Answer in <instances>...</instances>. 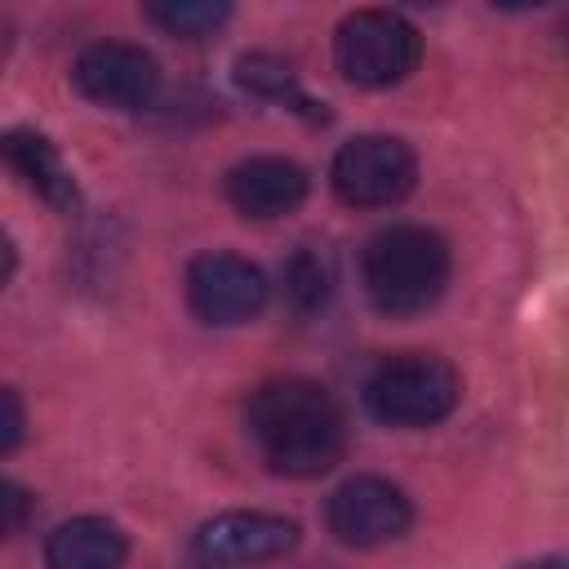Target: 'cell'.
<instances>
[{
    "label": "cell",
    "instance_id": "19",
    "mask_svg": "<svg viewBox=\"0 0 569 569\" xmlns=\"http://www.w3.org/2000/svg\"><path fill=\"white\" fill-rule=\"evenodd\" d=\"M565 44H569V13H565Z\"/></svg>",
    "mask_w": 569,
    "mask_h": 569
},
{
    "label": "cell",
    "instance_id": "1",
    "mask_svg": "<svg viewBox=\"0 0 569 569\" xmlns=\"http://www.w3.org/2000/svg\"><path fill=\"white\" fill-rule=\"evenodd\" d=\"M249 436L276 476L311 480L342 462L347 418L342 405L311 378H271L244 405Z\"/></svg>",
    "mask_w": 569,
    "mask_h": 569
},
{
    "label": "cell",
    "instance_id": "17",
    "mask_svg": "<svg viewBox=\"0 0 569 569\" xmlns=\"http://www.w3.org/2000/svg\"><path fill=\"white\" fill-rule=\"evenodd\" d=\"M4 533H22V525H27V511L36 507V498L27 493V489H18L13 480H4Z\"/></svg>",
    "mask_w": 569,
    "mask_h": 569
},
{
    "label": "cell",
    "instance_id": "10",
    "mask_svg": "<svg viewBox=\"0 0 569 569\" xmlns=\"http://www.w3.org/2000/svg\"><path fill=\"white\" fill-rule=\"evenodd\" d=\"M227 200L240 218H284L293 213L307 191H311V178L298 160H284V156H249L240 160L231 173H227Z\"/></svg>",
    "mask_w": 569,
    "mask_h": 569
},
{
    "label": "cell",
    "instance_id": "12",
    "mask_svg": "<svg viewBox=\"0 0 569 569\" xmlns=\"http://www.w3.org/2000/svg\"><path fill=\"white\" fill-rule=\"evenodd\" d=\"M124 556H129V538L107 516L62 520L44 538V565L49 569H120Z\"/></svg>",
    "mask_w": 569,
    "mask_h": 569
},
{
    "label": "cell",
    "instance_id": "13",
    "mask_svg": "<svg viewBox=\"0 0 569 569\" xmlns=\"http://www.w3.org/2000/svg\"><path fill=\"white\" fill-rule=\"evenodd\" d=\"M236 84L249 89L253 98H267V102H284L293 111H302L307 120H329L325 102L307 98L302 84H298V71L276 58V53H240L236 58Z\"/></svg>",
    "mask_w": 569,
    "mask_h": 569
},
{
    "label": "cell",
    "instance_id": "8",
    "mask_svg": "<svg viewBox=\"0 0 569 569\" xmlns=\"http://www.w3.org/2000/svg\"><path fill=\"white\" fill-rule=\"evenodd\" d=\"M329 533L347 547H382L413 525V502L382 476H351L329 493Z\"/></svg>",
    "mask_w": 569,
    "mask_h": 569
},
{
    "label": "cell",
    "instance_id": "18",
    "mask_svg": "<svg viewBox=\"0 0 569 569\" xmlns=\"http://www.w3.org/2000/svg\"><path fill=\"white\" fill-rule=\"evenodd\" d=\"M516 569H569V551H556V556H542V560H529Z\"/></svg>",
    "mask_w": 569,
    "mask_h": 569
},
{
    "label": "cell",
    "instance_id": "2",
    "mask_svg": "<svg viewBox=\"0 0 569 569\" xmlns=\"http://www.w3.org/2000/svg\"><path fill=\"white\" fill-rule=\"evenodd\" d=\"M365 293L382 316H418L449 284V244L440 231L418 222L382 227L360 258Z\"/></svg>",
    "mask_w": 569,
    "mask_h": 569
},
{
    "label": "cell",
    "instance_id": "9",
    "mask_svg": "<svg viewBox=\"0 0 569 569\" xmlns=\"http://www.w3.org/2000/svg\"><path fill=\"white\" fill-rule=\"evenodd\" d=\"M298 547V525L276 511H222L196 529V556L209 565H262Z\"/></svg>",
    "mask_w": 569,
    "mask_h": 569
},
{
    "label": "cell",
    "instance_id": "4",
    "mask_svg": "<svg viewBox=\"0 0 569 569\" xmlns=\"http://www.w3.org/2000/svg\"><path fill=\"white\" fill-rule=\"evenodd\" d=\"M422 58V36L405 13L391 9H356L333 31V62L342 80L360 89L400 84Z\"/></svg>",
    "mask_w": 569,
    "mask_h": 569
},
{
    "label": "cell",
    "instance_id": "5",
    "mask_svg": "<svg viewBox=\"0 0 569 569\" xmlns=\"http://www.w3.org/2000/svg\"><path fill=\"white\" fill-rule=\"evenodd\" d=\"M329 182L351 209H387L400 204L418 182L413 151L391 133H360L338 147L329 164Z\"/></svg>",
    "mask_w": 569,
    "mask_h": 569
},
{
    "label": "cell",
    "instance_id": "15",
    "mask_svg": "<svg viewBox=\"0 0 569 569\" xmlns=\"http://www.w3.org/2000/svg\"><path fill=\"white\" fill-rule=\"evenodd\" d=\"M284 293H289V302L298 311L325 307L329 293H333V262H329V253H320L311 244L293 249L289 262H284Z\"/></svg>",
    "mask_w": 569,
    "mask_h": 569
},
{
    "label": "cell",
    "instance_id": "3",
    "mask_svg": "<svg viewBox=\"0 0 569 569\" xmlns=\"http://www.w3.org/2000/svg\"><path fill=\"white\" fill-rule=\"evenodd\" d=\"M458 396H462L458 369L431 351L387 356L365 382V405L387 427H431L453 413Z\"/></svg>",
    "mask_w": 569,
    "mask_h": 569
},
{
    "label": "cell",
    "instance_id": "11",
    "mask_svg": "<svg viewBox=\"0 0 569 569\" xmlns=\"http://www.w3.org/2000/svg\"><path fill=\"white\" fill-rule=\"evenodd\" d=\"M0 147H4L9 169H13L44 204H53L58 213H76V209H80L76 173L67 169V160L58 156V147H53L44 133H36V129H9Z\"/></svg>",
    "mask_w": 569,
    "mask_h": 569
},
{
    "label": "cell",
    "instance_id": "7",
    "mask_svg": "<svg viewBox=\"0 0 569 569\" xmlns=\"http://www.w3.org/2000/svg\"><path fill=\"white\" fill-rule=\"evenodd\" d=\"M71 80L89 102H98L107 111H142L160 93L156 58L142 44H124V40H98V44L80 49Z\"/></svg>",
    "mask_w": 569,
    "mask_h": 569
},
{
    "label": "cell",
    "instance_id": "6",
    "mask_svg": "<svg viewBox=\"0 0 569 569\" xmlns=\"http://www.w3.org/2000/svg\"><path fill=\"white\" fill-rule=\"evenodd\" d=\"M267 276L258 262L213 249L191 258L187 267V307L204 320V325H244L267 307Z\"/></svg>",
    "mask_w": 569,
    "mask_h": 569
},
{
    "label": "cell",
    "instance_id": "14",
    "mask_svg": "<svg viewBox=\"0 0 569 569\" xmlns=\"http://www.w3.org/2000/svg\"><path fill=\"white\" fill-rule=\"evenodd\" d=\"M160 31L169 36H182V40H204L213 36L227 18H231V4L227 0H156L142 9Z\"/></svg>",
    "mask_w": 569,
    "mask_h": 569
},
{
    "label": "cell",
    "instance_id": "16",
    "mask_svg": "<svg viewBox=\"0 0 569 569\" xmlns=\"http://www.w3.org/2000/svg\"><path fill=\"white\" fill-rule=\"evenodd\" d=\"M0 405H4L0 449H4V453H13V449H18V440H22V400H18V391H13V387H4V391H0Z\"/></svg>",
    "mask_w": 569,
    "mask_h": 569
}]
</instances>
